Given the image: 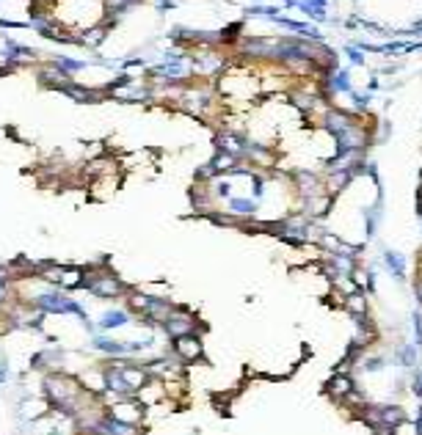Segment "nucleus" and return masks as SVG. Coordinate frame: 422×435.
I'll list each match as a JSON object with an SVG mask.
<instances>
[{"label":"nucleus","instance_id":"nucleus-5","mask_svg":"<svg viewBox=\"0 0 422 435\" xmlns=\"http://www.w3.org/2000/svg\"><path fill=\"white\" fill-rule=\"evenodd\" d=\"M6 380H9V361H6L3 355H0V386H3Z\"/></svg>","mask_w":422,"mask_h":435},{"label":"nucleus","instance_id":"nucleus-2","mask_svg":"<svg viewBox=\"0 0 422 435\" xmlns=\"http://www.w3.org/2000/svg\"><path fill=\"white\" fill-rule=\"evenodd\" d=\"M110 416H113L116 421H122V424H138L141 421V416H144V408H141L138 402H133V397L130 399H116V402H110V410H108Z\"/></svg>","mask_w":422,"mask_h":435},{"label":"nucleus","instance_id":"nucleus-1","mask_svg":"<svg viewBox=\"0 0 422 435\" xmlns=\"http://www.w3.org/2000/svg\"><path fill=\"white\" fill-rule=\"evenodd\" d=\"M86 289H89L94 298H119V295H125V284L110 273L89 275V278H86Z\"/></svg>","mask_w":422,"mask_h":435},{"label":"nucleus","instance_id":"nucleus-3","mask_svg":"<svg viewBox=\"0 0 422 435\" xmlns=\"http://www.w3.org/2000/svg\"><path fill=\"white\" fill-rule=\"evenodd\" d=\"M127 322H130V311H125V309H108L102 317H99V322H97V331L108 333V331H113V328L127 325Z\"/></svg>","mask_w":422,"mask_h":435},{"label":"nucleus","instance_id":"nucleus-4","mask_svg":"<svg viewBox=\"0 0 422 435\" xmlns=\"http://www.w3.org/2000/svg\"><path fill=\"white\" fill-rule=\"evenodd\" d=\"M174 352H177L183 361H191V358H196L199 352H202V342L196 339V333L179 336V339H174Z\"/></svg>","mask_w":422,"mask_h":435},{"label":"nucleus","instance_id":"nucleus-6","mask_svg":"<svg viewBox=\"0 0 422 435\" xmlns=\"http://www.w3.org/2000/svg\"><path fill=\"white\" fill-rule=\"evenodd\" d=\"M50 435H58V432H50Z\"/></svg>","mask_w":422,"mask_h":435}]
</instances>
